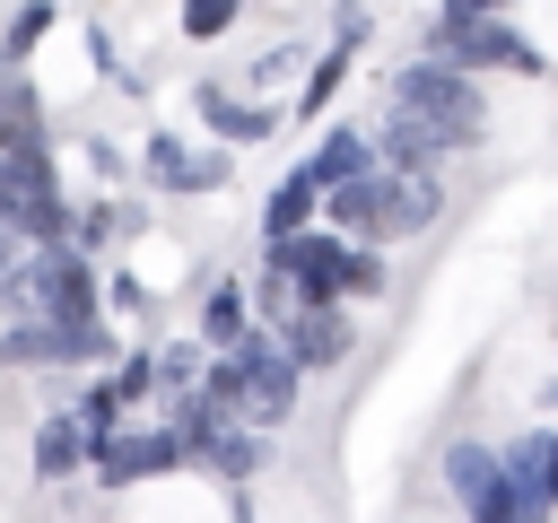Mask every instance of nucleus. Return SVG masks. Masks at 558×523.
<instances>
[{
	"label": "nucleus",
	"mask_w": 558,
	"mask_h": 523,
	"mask_svg": "<svg viewBox=\"0 0 558 523\" xmlns=\"http://www.w3.org/2000/svg\"><path fill=\"white\" fill-rule=\"evenodd\" d=\"M340 70H349V52L331 44V52L314 61V78H305V105H296V113H323V105H331V87H340Z\"/></svg>",
	"instance_id": "nucleus-24"
},
{
	"label": "nucleus",
	"mask_w": 558,
	"mask_h": 523,
	"mask_svg": "<svg viewBox=\"0 0 558 523\" xmlns=\"http://www.w3.org/2000/svg\"><path fill=\"white\" fill-rule=\"evenodd\" d=\"M235 9H244V0H183V35H192V44H218V35L235 26Z\"/></svg>",
	"instance_id": "nucleus-23"
},
{
	"label": "nucleus",
	"mask_w": 558,
	"mask_h": 523,
	"mask_svg": "<svg viewBox=\"0 0 558 523\" xmlns=\"http://www.w3.org/2000/svg\"><path fill=\"white\" fill-rule=\"evenodd\" d=\"M44 26H52V9H44V0H26V9H17V17H9V61H26V52H35V35H44Z\"/></svg>",
	"instance_id": "nucleus-26"
},
{
	"label": "nucleus",
	"mask_w": 558,
	"mask_h": 523,
	"mask_svg": "<svg viewBox=\"0 0 558 523\" xmlns=\"http://www.w3.org/2000/svg\"><path fill=\"white\" fill-rule=\"evenodd\" d=\"M244 331H253V323H244V288H235V279H218V288L201 296V349H209V357H227Z\"/></svg>",
	"instance_id": "nucleus-18"
},
{
	"label": "nucleus",
	"mask_w": 558,
	"mask_h": 523,
	"mask_svg": "<svg viewBox=\"0 0 558 523\" xmlns=\"http://www.w3.org/2000/svg\"><path fill=\"white\" fill-rule=\"evenodd\" d=\"M201 471H218V479H253V471H262V436H253V427H218L209 453H201Z\"/></svg>",
	"instance_id": "nucleus-19"
},
{
	"label": "nucleus",
	"mask_w": 558,
	"mask_h": 523,
	"mask_svg": "<svg viewBox=\"0 0 558 523\" xmlns=\"http://www.w3.org/2000/svg\"><path fill=\"white\" fill-rule=\"evenodd\" d=\"M70 418L87 427V445H105V436H122V418H131V410L113 401V384H78V392H70Z\"/></svg>",
	"instance_id": "nucleus-21"
},
{
	"label": "nucleus",
	"mask_w": 558,
	"mask_h": 523,
	"mask_svg": "<svg viewBox=\"0 0 558 523\" xmlns=\"http://www.w3.org/2000/svg\"><path fill=\"white\" fill-rule=\"evenodd\" d=\"M445 218V183L436 174H384V244L392 235H418Z\"/></svg>",
	"instance_id": "nucleus-13"
},
{
	"label": "nucleus",
	"mask_w": 558,
	"mask_h": 523,
	"mask_svg": "<svg viewBox=\"0 0 558 523\" xmlns=\"http://www.w3.org/2000/svg\"><path fill=\"white\" fill-rule=\"evenodd\" d=\"M105 384H113V401H122V410H148V401H157V349H122Z\"/></svg>",
	"instance_id": "nucleus-20"
},
{
	"label": "nucleus",
	"mask_w": 558,
	"mask_h": 523,
	"mask_svg": "<svg viewBox=\"0 0 558 523\" xmlns=\"http://www.w3.org/2000/svg\"><path fill=\"white\" fill-rule=\"evenodd\" d=\"M436 17H506V0H445Z\"/></svg>",
	"instance_id": "nucleus-27"
},
{
	"label": "nucleus",
	"mask_w": 558,
	"mask_h": 523,
	"mask_svg": "<svg viewBox=\"0 0 558 523\" xmlns=\"http://www.w3.org/2000/svg\"><path fill=\"white\" fill-rule=\"evenodd\" d=\"M17 262H26V244H17V235H0V296H9V279H17Z\"/></svg>",
	"instance_id": "nucleus-28"
},
{
	"label": "nucleus",
	"mask_w": 558,
	"mask_h": 523,
	"mask_svg": "<svg viewBox=\"0 0 558 523\" xmlns=\"http://www.w3.org/2000/svg\"><path fill=\"white\" fill-rule=\"evenodd\" d=\"M0 366H9V375H35V366H70V340H61V323H26V314H17V323L0 331Z\"/></svg>",
	"instance_id": "nucleus-17"
},
{
	"label": "nucleus",
	"mask_w": 558,
	"mask_h": 523,
	"mask_svg": "<svg viewBox=\"0 0 558 523\" xmlns=\"http://www.w3.org/2000/svg\"><path fill=\"white\" fill-rule=\"evenodd\" d=\"M227 366H235V384H244V427H253V436H270V427L296 418L305 375H296V357L279 349V331H244V340L227 349Z\"/></svg>",
	"instance_id": "nucleus-4"
},
{
	"label": "nucleus",
	"mask_w": 558,
	"mask_h": 523,
	"mask_svg": "<svg viewBox=\"0 0 558 523\" xmlns=\"http://www.w3.org/2000/svg\"><path fill=\"white\" fill-rule=\"evenodd\" d=\"M192 453H183V436L174 427H122V436H105L96 453H87V471L105 479V488H140V479H157V471H183Z\"/></svg>",
	"instance_id": "nucleus-7"
},
{
	"label": "nucleus",
	"mask_w": 558,
	"mask_h": 523,
	"mask_svg": "<svg viewBox=\"0 0 558 523\" xmlns=\"http://www.w3.org/2000/svg\"><path fill=\"white\" fill-rule=\"evenodd\" d=\"M305 174L331 192V183H357V174H375V131H357V122H331L314 148H305Z\"/></svg>",
	"instance_id": "nucleus-11"
},
{
	"label": "nucleus",
	"mask_w": 558,
	"mask_h": 523,
	"mask_svg": "<svg viewBox=\"0 0 558 523\" xmlns=\"http://www.w3.org/2000/svg\"><path fill=\"white\" fill-rule=\"evenodd\" d=\"M445 497L471 514V523H523V506H514V479H506V453L497 445H480V436H462V445H445Z\"/></svg>",
	"instance_id": "nucleus-5"
},
{
	"label": "nucleus",
	"mask_w": 558,
	"mask_h": 523,
	"mask_svg": "<svg viewBox=\"0 0 558 523\" xmlns=\"http://www.w3.org/2000/svg\"><path fill=\"white\" fill-rule=\"evenodd\" d=\"M392 105H401L418 131H436L445 157L488 139V96H480V78H462V70H445V61H410V70H392Z\"/></svg>",
	"instance_id": "nucleus-2"
},
{
	"label": "nucleus",
	"mask_w": 558,
	"mask_h": 523,
	"mask_svg": "<svg viewBox=\"0 0 558 523\" xmlns=\"http://www.w3.org/2000/svg\"><path fill=\"white\" fill-rule=\"evenodd\" d=\"M384 288H392L384 253H375V244H349V270H340V305H349V296H384Z\"/></svg>",
	"instance_id": "nucleus-22"
},
{
	"label": "nucleus",
	"mask_w": 558,
	"mask_h": 523,
	"mask_svg": "<svg viewBox=\"0 0 558 523\" xmlns=\"http://www.w3.org/2000/svg\"><path fill=\"white\" fill-rule=\"evenodd\" d=\"M253 305H262L270 323H288V314H296V288H288V270H270V262H262V279H253Z\"/></svg>",
	"instance_id": "nucleus-25"
},
{
	"label": "nucleus",
	"mask_w": 558,
	"mask_h": 523,
	"mask_svg": "<svg viewBox=\"0 0 558 523\" xmlns=\"http://www.w3.org/2000/svg\"><path fill=\"white\" fill-rule=\"evenodd\" d=\"M497 453H506V479H514L523 523H549V514H558V427H523V436L497 445Z\"/></svg>",
	"instance_id": "nucleus-9"
},
{
	"label": "nucleus",
	"mask_w": 558,
	"mask_h": 523,
	"mask_svg": "<svg viewBox=\"0 0 558 523\" xmlns=\"http://www.w3.org/2000/svg\"><path fill=\"white\" fill-rule=\"evenodd\" d=\"M279 349L296 357V375H331V366H349L357 323H349V305H296L279 323Z\"/></svg>",
	"instance_id": "nucleus-8"
},
{
	"label": "nucleus",
	"mask_w": 558,
	"mask_h": 523,
	"mask_svg": "<svg viewBox=\"0 0 558 523\" xmlns=\"http://www.w3.org/2000/svg\"><path fill=\"white\" fill-rule=\"evenodd\" d=\"M427 61L462 70V78H480V70L541 78V70H549V61H541V44H532V35H514L506 17H427Z\"/></svg>",
	"instance_id": "nucleus-3"
},
{
	"label": "nucleus",
	"mask_w": 558,
	"mask_h": 523,
	"mask_svg": "<svg viewBox=\"0 0 558 523\" xmlns=\"http://www.w3.org/2000/svg\"><path fill=\"white\" fill-rule=\"evenodd\" d=\"M70 227H78V209H70V200H61V183H52L44 139L0 148V235H17L26 253H61V244H70Z\"/></svg>",
	"instance_id": "nucleus-1"
},
{
	"label": "nucleus",
	"mask_w": 558,
	"mask_h": 523,
	"mask_svg": "<svg viewBox=\"0 0 558 523\" xmlns=\"http://www.w3.org/2000/svg\"><path fill=\"white\" fill-rule=\"evenodd\" d=\"M262 262H270V270H288L296 305H340V270H349V244H340L331 227H305V235H288V244H262Z\"/></svg>",
	"instance_id": "nucleus-6"
},
{
	"label": "nucleus",
	"mask_w": 558,
	"mask_h": 523,
	"mask_svg": "<svg viewBox=\"0 0 558 523\" xmlns=\"http://www.w3.org/2000/svg\"><path fill=\"white\" fill-rule=\"evenodd\" d=\"M314 218H323V183H314L305 157H296V166L279 174V192L262 200V244H288V235H305Z\"/></svg>",
	"instance_id": "nucleus-12"
},
{
	"label": "nucleus",
	"mask_w": 558,
	"mask_h": 523,
	"mask_svg": "<svg viewBox=\"0 0 558 523\" xmlns=\"http://www.w3.org/2000/svg\"><path fill=\"white\" fill-rule=\"evenodd\" d=\"M375 166H384V174H436V166H445V139L418 131V122L392 105V113L375 122Z\"/></svg>",
	"instance_id": "nucleus-10"
},
{
	"label": "nucleus",
	"mask_w": 558,
	"mask_h": 523,
	"mask_svg": "<svg viewBox=\"0 0 558 523\" xmlns=\"http://www.w3.org/2000/svg\"><path fill=\"white\" fill-rule=\"evenodd\" d=\"M0 148H17V122H9V113H0Z\"/></svg>",
	"instance_id": "nucleus-29"
},
{
	"label": "nucleus",
	"mask_w": 558,
	"mask_h": 523,
	"mask_svg": "<svg viewBox=\"0 0 558 523\" xmlns=\"http://www.w3.org/2000/svg\"><path fill=\"white\" fill-rule=\"evenodd\" d=\"M26 453H35V479H78L96 445H87V427H78L70 410H44V418H35V445H26Z\"/></svg>",
	"instance_id": "nucleus-14"
},
{
	"label": "nucleus",
	"mask_w": 558,
	"mask_h": 523,
	"mask_svg": "<svg viewBox=\"0 0 558 523\" xmlns=\"http://www.w3.org/2000/svg\"><path fill=\"white\" fill-rule=\"evenodd\" d=\"M201 122H209L218 139H235V148H253V139H270V131H279V113H270V105L227 96V87H201Z\"/></svg>",
	"instance_id": "nucleus-16"
},
{
	"label": "nucleus",
	"mask_w": 558,
	"mask_h": 523,
	"mask_svg": "<svg viewBox=\"0 0 558 523\" xmlns=\"http://www.w3.org/2000/svg\"><path fill=\"white\" fill-rule=\"evenodd\" d=\"M148 174H157L166 192H218V183H227V157H218V148H209V157H183V139L157 131V139H148Z\"/></svg>",
	"instance_id": "nucleus-15"
}]
</instances>
